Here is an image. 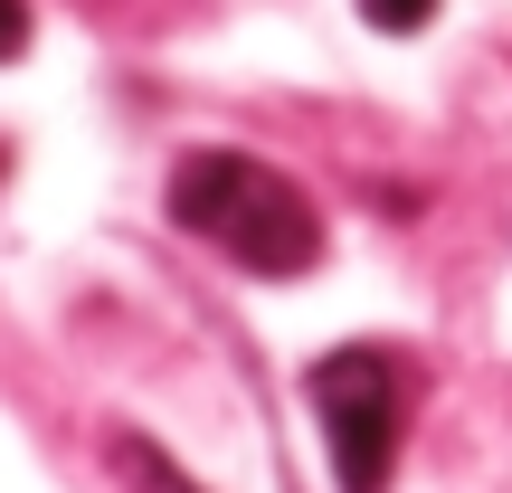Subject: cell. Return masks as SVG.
<instances>
[{
	"mask_svg": "<svg viewBox=\"0 0 512 493\" xmlns=\"http://www.w3.org/2000/svg\"><path fill=\"white\" fill-rule=\"evenodd\" d=\"M171 209H181V228H200L209 247H228L247 275H304L313 256H323L313 200L275 162H247V152H190L181 181H171Z\"/></svg>",
	"mask_w": 512,
	"mask_h": 493,
	"instance_id": "6da1fadb",
	"label": "cell"
},
{
	"mask_svg": "<svg viewBox=\"0 0 512 493\" xmlns=\"http://www.w3.org/2000/svg\"><path fill=\"white\" fill-rule=\"evenodd\" d=\"M313 418H323L332 475L342 493H389V465H399V427H408V370L389 351L351 342L332 361H313Z\"/></svg>",
	"mask_w": 512,
	"mask_h": 493,
	"instance_id": "7a4b0ae2",
	"label": "cell"
},
{
	"mask_svg": "<svg viewBox=\"0 0 512 493\" xmlns=\"http://www.w3.org/2000/svg\"><path fill=\"white\" fill-rule=\"evenodd\" d=\"M114 475H124V493H200L152 437H114Z\"/></svg>",
	"mask_w": 512,
	"mask_h": 493,
	"instance_id": "3957f363",
	"label": "cell"
},
{
	"mask_svg": "<svg viewBox=\"0 0 512 493\" xmlns=\"http://www.w3.org/2000/svg\"><path fill=\"white\" fill-rule=\"evenodd\" d=\"M361 19H370L380 38H418L427 19H437V0H361Z\"/></svg>",
	"mask_w": 512,
	"mask_h": 493,
	"instance_id": "277c9868",
	"label": "cell"
},
{
	"mask_svg": "<svg viewBox=\"0 0 512 493\" xmlns=\"http://www.w3.org/2000/svg\"><path fill=\"white\" fill-rule=\"evenodd\" d=\"M29 57V0H0V67Z\"/></svg>",
	"mask_w": 512,
	"mask_h": 493,
	"instance_id": "5b68a950",
	"label": "cell"
}]
</instances>
